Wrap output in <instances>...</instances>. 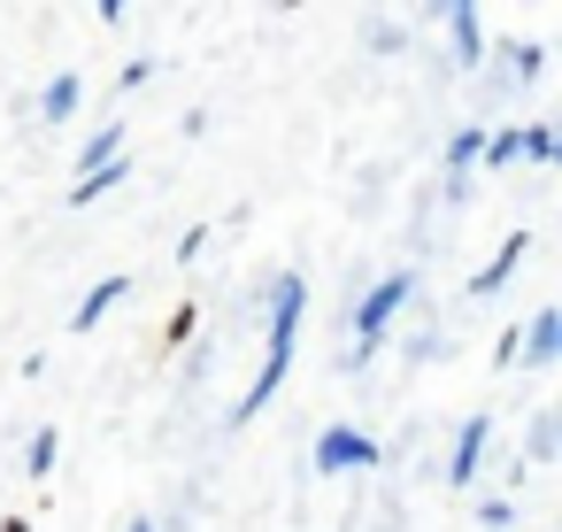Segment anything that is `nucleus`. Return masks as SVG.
Here are the masks:
<instances>
[{
    "mask_svg": "<svg viewBox=\"0 0 562 532\" xmlns=\"http://www.w3.org/2000/svg\"><path fill=\"white\" fill-rule=\"evenodd\" d=\"M109 155H124V124H101V132L78 147V170H93V163H109Z\"/></svg>",
    "mask_w": 562,
    "mask_h": 532,
    "instance_id": "nucleus-14",
    "label": "nucleus"
},
{
    "mask_svg": "<svg viewBox=\"0 0 562 532\" xmlns=\"http://www.w3.org/2000/svg\"><path fill=\"white\" fill-rule=\"evenodd\" d=\"M262 301H270V340H262V370H255V386L232 401V424H247V417H255V409L285 386V370H293V340H301V317H308V286L285 270Z\"/></svg>",
    "mask_w": 562,
    "mask_h": 532,
    "instance_id": "nucleus-1",
    "label": "nucleus"
},
{
    "mask_svg": "<svg viewBox=\"0 0 562 532\" xmlns=\"http://www.w3.org/2000/svg\"><path fill=\"white\" fill-rule=\"evenodd\" d=\"M524 155H531V163H554L562 147H554V132H547V124H524Z\"/></svg>",
    "mask_w": 562,
    "mask_h": 532,
    "instance_id": "nucleus-18",
    "label": "nucleus"
},
{
    "mask_svg": "<svg viewBox=\"0 0 562 532\" xmlns=\"http://www.w3.org/2000/svg\"><path fill=\"white\" fill-rule=\"evenodd\" d=\"M101 24H124V0H101Z\"/></svg>",
    "mask_w": 562,
    "mask_h": 532,
    "instance_id": "nucleus-20",
    "label": "nucleus"
},
{
    "mask_svg": "<svg viewBox=\"0 0 562 532\" xmlns=\"http://www.w3.org/2000/svg\"><path fill=\"white\" fill-rule=\"evenodd\" d=\"M0 532H24V517H9V524H0Z\"/></svg>",
    "mask_w": 562,
    "mask_h": 532,
    "instance_id": "nucleus-21",
    "label": "nucleus"
},
{
    "mask_svg": "<svg viewBox=\"0 0 562 532\" xmlns=\"http://www.w3.org/2000/svg\"><path fill=\"white\" fill-rule=\"evenodd\" d=\"M370 47L378 55H401V24H370Z\"/></svg>",
    "mask_w": 562,
    "mask_h": 532,
    "instance_id": "nucleus-19",
    "label": "nucleus"
},
{
    "mask_svg": "<svg viewBox=\"0 0 562 532\" xmlns=\"http://www.w3.org/2000/svg\"><path fill=\"white\" fill-rule=\"evenodd\" d=\"M278 9H301V0H278Z\"/></svg>",
    "mask_w": 562,
    "mask_h": 532,
    "instance_id": "nucleus-23",
    "label": "nucleus"
},
{
    "mask_svg": "<svg viewBox=\"0 0 562 532\" xmlns=\"http://www.w3.org/2000/svg\"><path fill=\"white\" fill-rule=\"evenodd\" d=\"M78 109H86V78H78V70H63V78L40 93V124H70Z\"/></svg>",
    "mask_w": 562,
    "mask_h": 532,
    "instance_id": "nucleus-10",
    "label": "nucleus"
},
{
    "mask_svg": "<svg viewBox=\"0 0 562 532\" xmlns=\"http://www.w3.org/2000/svg\"><path fill=\"white\" fill-rule=\"evenodd\" d=\"M539 70H547V47H539V40H508V47H501V63H493V78H501V86H531Z\"/></svg>",
    "mask_w": 562,
    "mask_h": 532,
    "instance_id": "nucleus-8",
    "label": "nucleus"
},
{
    "mask_svg": "<svg viewBox=\"0 0 562 532\" xmlns=\"http://www.w3.org/2000/svg\"><path fill=\"white\" fill-rule=\"evenodd\" d=\"M477 524H485V532H508V524H516V501H508V494H485V501H477Z\"/></svg>",
    "mask_w": 562,
    "mask_h": 532,
    "instance_id": "nucleus-17",
    "label": "nucleus"
},
{
    "mask_svg": "<svg viewBox=\"0 0 562 532\" xmlns=\"http://www.w3.org/2000/svg\"><path fill=\"white\" fill-rule=\"evenodd\" d=\"M116 301H132V278H101V286H93V293L70 309V332H93V324H101Z\"/></svg>",
    "mask_w": 562,
    "mask_h": 532,
    "instance_id": "nucleus-11",
    "label": "nucleus"
},
{
    "mask_svg": "<svg viewBox=\"0 0 562 532\" xmlns=\"http://www.w3.org/2000/svg\"><path fill=\"white\" fill-rule=\"evenodd\" d=\"M132 532H162V524H147V517H139V524H132Z\"/></svg>",
    "mask_w": 562,
    "mask_h": 532,
    "instance_id": "nucleus-22",
    "label": "nucleus"
},
{
    "mask_svg": "<svg viewBox=\"0 0 562 532\" xmlns=\"http://www.w3.org/2000/svg\"><path fill=\"white\" fill-rule=\"evenodd\" d=\"M416 301V270H385L370 293H362V309H355V347L339 355V370L355 378V370H370V355H385V332H393V317Z\"/></svg>",
    "mask_w": 562,
    "mask_h": 532,
    "instance_id": "nucleus-2",
    "label": "nucleus"
},
{
    "mask_svg": "<svg viewBox=\"0 0 562 532\" xmlns=\"http://www.w3.org/2000/svg\"><path fill=\"white\" fill-rule=\"evenodd\" d=\"M516 363L524 370H547V363H562V309L547 301L531 324H524V340H516Z\"/></svg>",
    "mask_w": 562,
    "mask_h": 532,
    "instance_id": "nucleus-5",
    "label": "nucleus"
},
{
    "mask_svg": "<svg viewBox=\"0 0 562 532\" xmlns=\"http://www.w3.org/2000/svg\"><path fill=\"white\" fill-rule=\"evenodd\" d=\"M524 255H531V232H508V240H501V255H493V263H485V270L470 278V301H493V293L508 286V270H516Z\"/></svg>",
    "mask_w": 562,
    "mask_h": 532,
    "instance_id": "nucleus-7",
    "label": "nucleus"
},
{
    "mask_svg": "<svg viewBox=\"0 0 562 532\" xmlns=\"http://www.w3.org/2000/svg\"><path fill=\"white\" fill-rule=\"evenodd\" d=\"M55 447H63V432H55V424H47V432H32V447H24V470H32V478H47V470H55Z\"/></svg>",
    "mask_w": 562,
    "mask_h": 532,
    "instance_id": "nucleus-16",
    "label": "nucleus"
},
{
    "mask_svg": "<svg viewBox=\"0 0 562 532\" xmlns=\"http://www.w3.org/2000/svg\"><path fill=\"white\" fill-rule=\"evenodd\" d=\"M378 463H385V447L370 432H355V424L316 432V478H347V470H378Z\"/></svg>",
    "mask_w": 562,
    "mask_h": 532,
    "instance_id": "nucleus-3",
    "label": "nucleus"
},
{
    "mask_svg": "<svg viewBox=\"0 0 562 532\" xmlns=\"http://www.w3.org/2000/svg\"><path fill=\"white\" fill-rule=\"evenodd\" d=\"M431 16H439V24H447V40H454V63H462V70H477V63H485L477 0H431Z\"/></svg>",
    "mask_w": 562,
    "mask_h": 532,
    "instance_id": "nucleus-4",
    "label": "nucleus"
},
{
    "mask_svg": "<svg viewBox=\"0 0 562 532\" xmlns=\"http://www.w3.org/2000/svg\"><path fill=\"white\" fill-rule=\"evenodd\" d=\"M124 178H132V155H109V163H93V170L70 186V209H93V201H101V193H116Z\"/></svg>",
    "mask_w": 562,
    "mask_h": 532,
    "instance_id": "nucleus-9",
    "label": "nucleus"
},
{
    "mask_svg": "<svg viewBox=\"0 0 562 532\" xmlns=\"http://www.w3.org/2000/svg\"><path fill=\"white\" fill-rule=\"evenodd\" d=\"M477 140H485V132H477V124H462V132H454V140H447V170H454V186H462V170H470V163H477Z\"/></svg>",
    "mask_w": 562,
    "mask_h": 532,
    "instance_id": "nucleus-15",
    "label": "nucleus"
},
{
    "mask_svg": "<svg viewBox=\"0 0 562 532\" xmlns=\"http://www.w3.org/2000/svg\"><path fill=\"white\" fill-rule=\"evenodd\" d=\"M554 447H562V417H554V409H539V417H531L524 455H531V463H554Z\"/></svg>",
    "mask_w": 562,
    "mask_h": 532,
    "instance_id": "nucleus-13",
    "label": "nucleus"
},
{
    "mask_svg": "<svg viewBox=\"0 0 562 532\" xmlns=\"http://www.w3.org/2000/svg\"><path fill=\"white\" fill-rule=\"evenodd\" d=\"M516 155H524V132H516V124H501V132L477 140V163H485V170H508Z\"/></svg>",
    "mask_w": 562,
    "mask_h": 532,
    "instance_id": "nucleus-12",
    "label": "nucleus"
},
{
    "mask_svg": "<svg viewBox=\"0 0 562 532\" xmlns=\"http://www.w3.org/2000/svg\"><path fill=\"white\" fill-rule=\"evenodd\" d=\"M485 447H493V417H470V424L454 432V455H447V486H477V463H485Z\"/></svg>",
    "mask_w": 562,
    "mask_h": 532,
    "instance_id": "nucleus-6",
    "label": "nucleus"
}]
</instances>
